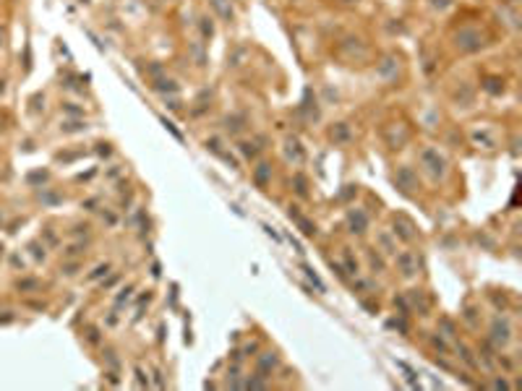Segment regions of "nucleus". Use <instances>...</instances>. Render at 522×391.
<instances>
[{
  "label": "nucleus",
  "mask_w": 522,
  "mask_h": 391,
  "mask_svg": "<svg viewBox=\"0 0 522 391\" xmlns=\"http://www.w3.org/2000/svg\"><path fill=\"white\" fill-rule=\"evenodd\" d=\"M366 224H368V219H366V214L363 212H353L350 214V227H353V232H366Z\"/></svg>",
  "instance_id": "nucleus-3"
},
{
  "label": "nucleus",
  "mask_w": 522,
  "mask_h": 391,
  "mask_svg": "<svg viewBox=\"0 0 522 391\" xmlns=\"http://www.w3.org/2000/svg\"><path fill=\"white\" fill-rule=\"evenodd\" d=\"M211 5H214V8L222 13L225 21H232V8H230V5H225V0H211Z\"/></svg>",
  "instance_id": "nucleus-5"
},
{
  "label": "nucleus",
  "mask_w": 522,
  "mask_h": 391,
  "mask_svg": "<svg viewBox=\"0 0 522 391\" xmlns=\"http://www.w3.org/2000/svg\"><path fill=\"white\" fill-rule=\"evenodd\" d=\"M347 136H350V131H347L345 125H339V131H337V133L332 131V138H347Z\"/></svg>",
  "instance_id": "nucleus-9"
},
{
  "label": "nucleus",
  "mask_w": 522,
  "mask_h": 391,
  "mask_svg": "<svg viewBox=\"0 0 522 391\" xmlns=\"http://www.w3.org/2000/svg\"><path fill=\"white\" fill-rule=\"evenodd\" d=\"M345 3H355V0H345Z\"/></svg>",
  "instance_id": "nucleus-10"
},
{
  "label": "nucleus",
  "mask_w": 522,
  "mask_h": 391,
  "mask_svg": "<svg viewBox=\"0 0 522 391\" xmlns=\"http://www.w3.org/2000/svg\"><path fill=\"white\" fill-rule=\"evenodd\" d=\"M423 162L428 164V170L434 172V175H444V159L434 152V149H426V152H423Z\"/></svg>",
  "instance_id": "nucleus-1"
},
{
  "label": "nucleus",
  "mask_w": 522,
  "mask_h": 391,
  "mask_svg": "<svg viewBox=\"0 0 522 391\" xmlns=\"http://www.w3.org/2000/svg\"><path fill=\"white\" fill-rule=\"evenodd\" d=\"M399 266H402V274L405 276H413L415 272H418V269L413 266V261H410V253H405V255H399V261H397Z\"/></svg>",
  "instance_id": "nucleus-4"
},
{
  "label": "nucleus",
  "mask_w": 522,
  "mask_h": 391,
  "mask_svg": "<svg viewBox=\"0 0 522 391\" xmlns=\"http://www.w3.org/2000/svg\"><path fill=\"white\" fill-rule=\"evenodd\" d=\"M290 216H292L295 222H298V227L303 230V235H308V237H311V235H316V227H313V224H311V222L306 219V216H300L298 212H295V206L290 209Z\"/></svg>",
  "instance_id": "nucleus-2"
},
{
  "label": "nucleus",
  "mask_w": 522,
  "mask_h": 391,
  "mask_svg": "<svg viewBox=\"0 0 522 391\" xmlns=\"http://www.w3.org/2000/svg\"><path fill=\"white\" fill-rule=\"evenodd\" d=\"M303 272H306L308 276H311V282L316 284V287H319V292H324V290H327V287H324V282H321V279H319V276H316V274H313V269H308V266H303Z\"/></svg>",
  "instance_id": "nucleus-7"
},
{
  "label": "nucleus",
  "mask_w": 522,
  "mask_h": 391,
  "mask_svg": "<svg viewBox=\"0 0 522 391\" xmlns=\"http://www.w3.org/2000/svg\"><path fill=\"white\" fill-rule=\"evenodd\" d=\"M267 172H269V167H267V164H261V170L256 172V180H259V185L267 183Z\"/></svg>",
  "instance_id": "nucleus-8"
},
{
  "label": "nucleus",
  "mask_w": 522,
  "mask_h": 391,
  "mask_svg": "<svg viewBox=\"0 0 522 391\" xmlns=\"http://www.w3.org/2000/svg\"><path fill=\"white\" fill-rule=\"evenodd\" d=\"M274 365H277V357L271 355V352H267V357H261V371L267 373L269 368H274Z\"/></svg>",
  "instance_id": "nucleus-6"
}]
</instances>
